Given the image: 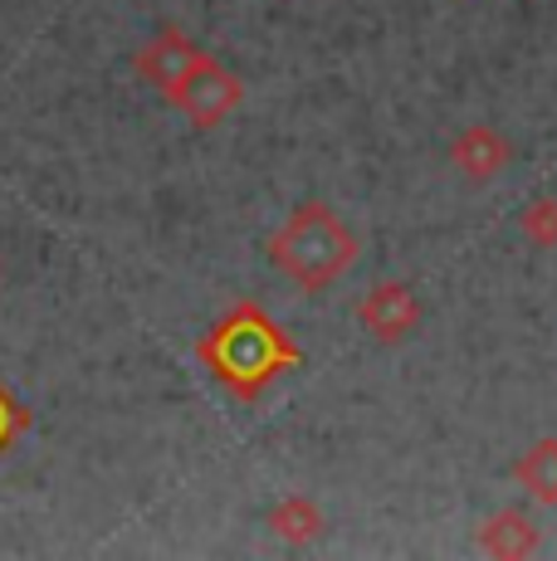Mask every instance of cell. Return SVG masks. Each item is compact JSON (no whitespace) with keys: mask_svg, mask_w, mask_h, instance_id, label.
Returning a JSON list of instances; mask_svg holds the SVG:
<instances>
[{"mask_svg":"<svg viewBox=\"0 0 557 561\" xmlns=\"http://www.w3.org/2000/svg\"><path fill=\"white\" fill-rule=\"evenodd\" d=\"M513 479L528 489V499L557 503V439H538L519 463H513Z\"/></svg>","mask_w":557,"mask_h":561,"instance_id":"obj_9","label":"cell"},{"mask_svg":"<svg viewBox=\"0 0 557 561\" xmlns=\"http://www.w3.org/2000/svg\"><path fill=\"white\" fill-rule=\"evenodd\" d=\"M479 547L489 557H528V552H538V527L528 523V513L503 508L479 527Z\"/></svg>","mask_w":557,"mask_h":561,"instance_id":"obj_7","label":"cell"},{"mask_svg":"<svg viewBox=\"0 0 557 561\" xmlns=\"http://www.w3.org/2000/svg\"><path fill=\"white\" fill-rule=\"evenodd\" d=\"M523 234H528L533 244H543V250H557V196H538L528 201V210H523Z\"/></svg>","mask_w":557,"mask_h":561,"instance_id":"obj_10","label":"cell"},{"mask_svg":"<svg viewBox=\"0 0 557 561\" xmlns=\"http://www.w3.org/2000/svg\"><path fill=\"white\" fill-rule=\"evenodd\" d=\"M167 99L177 103L196 127H220L225 117L245 103V83L235 79L225 64L211 59V54H196V59L186 64V73L167 89Z\"/></svg>","mask_w":557,"mask_h":561,"instance_id":"obj_3","label":"cell"},{"mask_svg":"<svg viewBox=\"0 0 557 561\" xmlns=\"http://www.w3.org/2000/svg\"><path fill=\"white\" fill-rule=\"evenodd\" d=\"M357 322L372 332L377 342H401L421 328V298L411 294V284H377L367 298L357 304Z\"/></svg>","mask_w":557,"mask_h":561,"instance_id":"obj_4","label":"cell"},{"mask_svg":"<svg viewBox=\"0 0 557 561\" xmlns=\"http://www.w3.org/2000/svg\"><path fill=\"white\" fill-rule=\"evenodd\" d=\"M362 244L357 234L333 215V205L323 201H304L288 210V220L278 225V234L270 240V259L278 274H288L304 294H323L333 288L352 264H357Z\"/></svg>","mask_w":557,"mask_h":561,"instance_id":"obj_2","label":"cell"},{"mask_svg":"<svg viewBox=\"0 0 557 561\" xmlns=\"http://www.w3.org/2000/svg\"><path fill=\"white\" fill-rule=\"evenodd\" d=\"M201 362L216 371V381L230 386L240 401H254L264 386L274 381L284 366L298 362V347H288L284 332L264 318V308L240 304L211 328V337L201 342Z\"/></svg>","mask_w":557,"mask_h":561,"instance_id":"obj_1","label":"cell"},{"mask_svg":"<svg viewBox=\"0 0 557 561\" xmlns=\"http://www.w3.org/2000/svg\"><path fill=\"white\" fill-rule=\"evenodd\" d=\"M270 527H274V537H284V542H314V537L323 533V508H318L308 493H294V499H284L270 508Z\"/></svg>","mask_w":557,"mask_h":561,"instance_id":"obj_8","label":"cell"},{"mask_svg":"<svg viewBox=\"0 0 557 561\" xmlns=\"http://www.w3.org/2000/svg\"><path fill=\"white\" fill-rule=\"evenodd\" d=\"M196 59V45H191L186 35H181L177 25H167L162 35L152 39V45H147L143 54H137V73H143L147 83H157V89H171V83L181 79V73H186V64Z\"/></svg>","mask_w":557,"mask_h":561,"instance_id":"obj_6","label":"cell"},{"mask_svg":"<svg viewBox=\"0 0 557 561\" xmlns=\"http://www.w3.org/2000/svg\"><path fill=\"white\" fill-rule=\"evenodd\" d=\"M450 161L465 171L469 181H495L509 167V137L495 127H465V133L450 142Z\"/></svg>","mask_w":557,"mask_h":561,"instance_id":"obj_5","label":"cell"}]
</instances>
